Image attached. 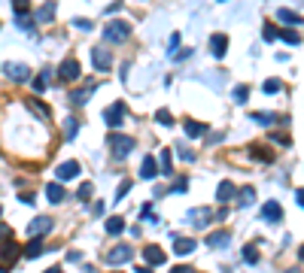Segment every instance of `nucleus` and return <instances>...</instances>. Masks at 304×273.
Returning <instances> with one entry per match:
<instances>
[{
  "instance_id": "obj_6",
  "label": "nucleus",
  "mask_w": 304,
  "mask_h": 273,
  "mask_svg": "<svg viewBox=\"0 0 304 273\" xmlns=\"http://www.w3.org/2000/svg\"><path fill=\"white\" fill-rule=\"evenodd\" d=\"M186 219H189V225H195V228H207L213 215H210V210H204V207H195V210H189Z\"/></svg>"
},
{
  "instance_id": "obj_41",
  "label": "nucleus",
  "mask_w": 304,
  "mask_h": 273,
  "mask_svg": "<svg viewBox=\"0 0 304 273\" xmlns=\"http://www.w3.org/2000/svg\"><path fill=\"white\" fill-rule=\"evenodd\" d=\"M33 91H37V94H43V91H46V82H43V79H33Z\"/></svg>"
},
{
  "instance_id": "obj_33",
  "label": "nucleus",
  "mask_w": 304,
  "mask_h": 273,
  "mask_svg": "<svg viewBox=\"0 0 304 273\" xmlns=\"http://www.w3.org/2000/svg\"><path fill=\"white\" fill-rule=\"evenodd\" d=\"M13 9L16 15H28V0H13Z\"/></svg>"
},
{
  "instance_id": "obj_34",
  "label": "nucleus",
  "mask_w": 304,
  "mask_h": 273,
  "mask_svg": "<svg viewBox=\"0 0 304 273\" xmlns=\"http://www.w3.org/2000/svg\"><path fill=\"white\" fill-rule=\"evenodd\" d=\"M262 33H265V40H268V43H271V40H277V37H280V30H277L274 25H265V30H262Z\"/></svg>"
},
{
  "instance_id": "obj_1",
  "label": "nucleus",
  "mask_w": 304,
  "mask_h": 273,
  "mask_svg": "<svg viewBox=\"0 0 304 273\" xmlns=\"http://www.w3.org/2000/svg\"><path fill=\"white\" fill-rule=\"evenodd\" d=\"M134 149V136H125V134H112L110 136V152L116 161H125V155Z\"/></svg>"
},
{
  "instance_id": "obj_3",
  "label": "nucleus",
  "mask_w": 304,
  "mask_h": 273,
  "mask_svg": "<svg viewBox=\"0 0 304 273\" xmlns=\"http://www.w3.org/2000/svg\"><path fill=\"white\" fill-rule=\"evenodd\" d=\"M92 61H95L97 70H110V67H112V55H110L107 46H95V49H92Z\"/></svg>"
},
{
  "instance_id": "obj_47",
  "label": "nucleus",
  "mask_w": 304,
  "mask_h": 273,
  "mask_svg": "<svg viewBox=\"0 0 304 273\" xmlns=\"http://www.w3.org/2000/svg\"><path fill=\"white\" fill-rule=\"evenodd\" d=\"M46 273H61V267H52V270H46Z\"/></svg>"
},
{
  "instance_id": "obj_9",
  "label": "nucleus",
  "mask_w": 304,
  "mask_h": 273,
  "mask_svg": "<svg viewBox=\"0 0 304 273\" xmlns=\"http://www.w3.org/2000/svg\"><path fill=\"white\" fill-rule=\"evenodd\" d=\"M52 219H49V215H37V219H33L31 222V228H28V231H31V237H43V234H46V231H52Z\"/></svg>"
},
{
  "instance_id": "obj_11",
  "label": "nucleus",
  "mask_w": 304,
  "mask_h": 273,
  "mask_svg": "<svg viewBox=\"0 0 304 273\" xmlns=\"http://www.w3.org/2000/svg\"><path fill=\"white\" fill-rule=\"evenodd\" d=\"M73 176H80V161H64V164H58V179L61 182L73 179Z\"/></svg>"
},
{
  "instance_id": "obj_24",
  "label": "nucleus",
  "mask_w": 304,
  "mask_h": 273,
  "mask_svg": "<svg viewBox=\"0 0 304 273\" xmlns=\"http://www.w3.org/2000/svg\"><path fill=\"white\" fill-rule=\"evenodd\" d=\"M253 200H256V188L253 185H243V191H240V207H250Z\"/></svg>"
},
{
  "instance_id": "obj_48",
  "label": "nucleus",
  "mask_w": 304,
  "mask_h": 273,
  "mask_svg": "<svg viewBox=\"0 0 304 273\" xmlns=\"http://www.w3.org/2000/svg\"><path fill=\"white\" fill-rule=\"evenodd\" d=\"M298 255H301V261H304V246H301V249H298Z\"/></svg>"
},
{
  "instance_id": "obj_40",
  "label": "nucleus",
  "mask_w": 304,
  "mask_h": 273,
  "mask_svg": "<svg viewBox=\"0 0 304 273\" xmlns=\"http://www.w3.org/2000/svg\"><path fill=\"white\" fill-rule=\"evenodd\" d=\"M176 152H179V158H186V161H192V158H195V155H192V152H189V149H183V143H179V146H176Z\"/></svg>"
},
{
  "instance_id": "obj_35",
  "label": "nucleus",
  "mask_w": 304,
  "mask_h": 273,
  "mask_svg": "<svg viewBox=\"0 0 304 273\" xmlns=\"http://www.w3.org/2000/svg\"><path fill=\"white\" fill-rule=\"evenodd\" d=\"M161 173H171V152H161Z\"/></svg>"
},
{
  "instance_id": "obj_39",
  "label": "nucleus",
  "mask_w": 304,
  "mask_h": 273,
  "mask_svg": "<svg viewBox=\"0 0 304 273\" xmlns=\"http://www.w3.org/2000/svg\"><path fill=\"white\" fill-rule=\"evenodd\" d=\"M88 197H92V185H88V182H85V185L80 188V200H88Z\"/></svg>"
},
{
  "instance_id": "obj_45",
  "label": "nucleus",
  "mask_w": 304,
  "mask_h": 273,
  "mask_svg": "<svg viewBox=\"0 0 304 273\" xmlns=\"http://www.w3.org/2000/svg\"><path fill=\"white\" fill-rule=\"evenodd\" d=\"M171 273H195V270H192V267H174Z\"/></svg>"
},
{
  "instance_id": "obj_32",
  "label": "nucleus",
  "mask_w": 304,
  "mask_h": 273,
  "mask_svg": "<svg viewBox=\"0 0 304 273\" xmlns=\"http://www.w3.org/2000/svg\"><path fill=\"white\" fill-rule=\"evenodd\" d=\"M280 88H283V82H280V79H268V82H265V91H268V94H277Z\"/></svg>"
},
{
  "instance_id": "obj_25",
  "label": "nucleus",
  "mask_w": 304,
  "mask_h": 273,
  "mask_svg": "<svg viewBox=\"0 0 304 273\" xmlns=\"http://www.w3.org/2000/svg\"><path fill=\"white\" fill-rule=\"evenodd\" d=\"M243 261H246V264H256V261H258V249H256L253 243L243 246Z\"/></svg>"
},
{
  "instance_id": "obj_27",
  "label": "nucleus",
  "mask_w": 304,
  "mask_h": 273,
  "mask_svg": "<svg viewBox=\"0 0 304 273\" xmlns=\"http://www.w3.org/2000/svg\"><path fill=\"white\" fill-rule=\"evenodd\" d=\"M76 128H80V121H76L73 116L64 121V136H67V140H73V136H76Z\"/></svg>"
},
{
  "instance_id": "obj_30",
  "label": "nucleus",
  "mask_w": 304,
  "mask_h": 273,
  "mask_svg": "<svg viewBox=\"0 0 304 273\" xmlns=\"http://www.w3.org/2000/svg\"><path fill=\"white\" fill-rule=\"evenodd\" d=\"M28 106H31L33 112H40L43 119H49V106H46V104H37V100H28Z\"/></svg>"
},
{
  "instance_id": "obj_4",
  "label": "nucleus",
  "mask_w": 304,
  "mask_h": 273,
  "mask_svg": "<svg viewBox=\"0 0 304 273\" xmlns=\"http://www.w3.org/2000/svg\"><path fill=\"white\" fill-rule=\"evenodd\" d=\"M104 119H107V124L110 128H119L122 121H125V104H112V106H107V112H104Z\"/></svg>"
},
{
  "instance_id": "obj_2",
  "label": "nucleus",
  "mask_w": 304,
  "mask_h": 273,
  "mask_svg": "<svg viewBox=\"0 0 304 273\" xmlns=\"http://www.w3.org/2000/svg\"><path fill=\"white\" fill-rule=\"evenodd\" d=\"M104 37L110 43H125L131 37V25H128V21H110V25L104 28Z\"/></svg>"
},
{
  "instance_id": "obj_37",
  "label": "nucleus",
  "mask_w": 304,
  "mask_h": 273,
  "mask_svg": "<svg viewBox=\"0 0 304 273\" xmlns=\"http://www.w3.org/2000/svg\"><path fill=\"white\" fill-rule=\"evenodd\" d=\"M246 97H250V91H246L243 85H240L238 91H234V100H238V104H243V100H246Z\"/></svg>"
},
{
  "instance_id": "obj_5",
  "label": "nucleus",
  "mask_w": 304,
  "mask_h": 273,
  "mask_svg": "<svg viewBox=\"0 0 304 273\" xmlns=\"http://www.w3.org/2000/svg\"><path fill=\"white\" fill-rule=\"evenodd\" d=\"M58 79H61V82H73V79H80V64H76L73 58H67L58 67Z\"/></svg>"
},
{
  "instance_id": "obj_12",
  "label": "nucleus",
  "mask_w": 304,
  "mask_h": 273,
  "mask_svg": "<svg viewBox=\"0 0 304 273\" xmlns=\"http://www.w3.org/2000/svg\"><path fill=\"white\" fill-rule=\"evenodd\" d=\"M262 215H265L268 222H280V219H283V207H280L277 200H268L265 207H262Z\"/></svg>"
},
{
  "instance_id": "obj_29",
  "label": "nucleus",
  "mask_w": 304,
  "mask_h": 273,
  "mask_svg": "<svg viewBox=\"0 0 304 273\" xmlns=\"http://www.w3.org/2000/svg\"><path fill=\"white\" fill-rule=\"evenodd\" d=\"M52 13H55V3H52V0H49V3H43V9H40V21H52Z\"/></svg>"
},
{
  "instance_id": "obj_18",
  "label": "nucleus",
  "mask_w": 304,
  "mask_h": 273,
  "mask_svg": "<svg viewBox=\"0 0 304 273\" xmlns=\"http://www.w3.org/2000/svg\"><path fill=\"white\" fill-rule=\"evenodd\" d=\"M192 249H195V240H189V237H176L174 240V252L176 255H189Z\"/></svg>"
},
{
  "instance_id": "obj_21",
  "label": "nucleus",
  "mask_w": 304,
  "mask_h": 273,
  "mask_svg": "<svg viewBox=\"0 0 304 273\" xmlns=\"http://www.w3.org/2000/svg\"><path fill=\"white\" fill-rule=\"evenodd\" d=\"M46 197L52 200V203H61L67 195H64V185H58V182H55V185H46Z\"/></svg>"
},
{
  "instance_id": "obj_15",
  "label": "nucleus",
  "mask_w": 304,
  "mask_h": 273,
  "mask_svg": "<svg viewBox=\"0 0 304 273\" xmlns=\"http://www.w3.org/2000/svg\"><path fill=\"white\" fill-rule=\"evenodd\" d=\"M143 258H146V264H164V252L159 246H146L143 249Z\"/></svg>"
},
{
  "instance_id": "obj_46",
  "label": "nucleus",
  "mask_w": 304,
  "mask_h": 273,
  "mask_svg": "<svg viewBox=\"0 0 304 273\" xmlns=\"http://www.w3.org/2000/svg\"><path fill=\"white\" fill-rule=\"evenodd\" d=\"M295 197H298V203H301V207H304V191H298V195H295Z\"/></svg>"
},
{
  "instance_id": "obj_23",
  "label": "nucleus",
  "mask_w": 304,
  "mask_h": 273,
  "mask_svg": "<svg viewBox=\"0 0 304 273\" xmlns=\"http://www.w3.org/2000/svg\"><path fill=\"white\" fill-rule=\"evenodd\" d=\"M228 197H234V185H231V182H222V185L216 188V200H219V203H225Z\"/></svg>"
},
{
  "instance_id": "obj_44",
  "label": "nucleus",
  "mask_w": 304,
  "mask_h": 273,
  "mask_svg": "<svg viewBox=\"0 0 304 273\" xmlns=\"http://www.w3.org/2000/svg\"><path fill=\"white\" fill-rule=\"evenodd\" d=\"M18 200L21 203H37V197H33V195H18Z\"/></svg>"
},
{
  "instance_id": "obj_28",
  "label": "nucleus",
  "mask_w": 304,
  "mask_h": 273,
  "mask_svg": "<svg viewBox=\"0 0 304 273\" xmlns=\"http://www.w3.org/2000/svg\"><path fill=\"white\" fill-rule=\"evenodd\" d=\"M253 121H258V124H274L277 116H271V112H253Z\"/></svg>"
},
{
  "instance_id": "obj_38",
  "label": "nucleus",
  "mask_w": 304,
  "mask_h": 273,
  "mask_svg": "<svg viewBox=\"0 0 304 273\" xmlns=\"http://www.w3.org/2000/svg\"><path fill=\"white\" fill-rule=\"evenodd\" d=\"M271 143H280V146H289V136H286V134H271Z\"/></svg>"
},
{
  "instance_id": "obj_31",
  "label": "nucleus",
  "mask_w": 304,
  "mask_h": 273,
  "mask_svg": "<svg viewBox=\"0 0 304 273\" xmlns=\"http://www.w3.org/2000/svg\"><path fill=\"white\" fill-rule=\"evenodd\" d=\"M253 155H258L262 161L268 164V161H274V152H268V149H262V146H253Z\"/></svg>"
},
{
  "instance_id": "obj_26",
  "label": "nucleus",
  "mask_w": 304,
  "mask_h": 273,
  "mask_svg": "<svg viewBox=\"0 0 304 273\" xmlns=\"http://www.w3.org/2000/svg\"><path fill=\"white\" fill-rule=\"evenodd\" d=\"M280 40H283L286 46H298V43H301V37H298L292 28H289V30H280Z\"/></svg>"
},
{
  "instance_id": "obj_17",
  "label": "nucleus",
  "mask_w": 304,
  "mask_h": 273,
  "mask_svg": "<svg viewBox=\"0 0 304 273\" xmlns=\"http://www.w3.org/2000/svg\"><path fill=\"white\" fill-rule=\"evenodd\" d=\"M155 173H159V164H155V158H143V164H140V179H152Z\"/></svg>"
},
{
  "instance_id": "obj_36",
  "label": "nucleus",
  "mask_w": 304,
  "mask_h": 273,
  "mask_svg": "<svg viewBox=\"0 0 304 273\" xmlns=\"http://www.w3.org/2000/svg\"><path fill=\"white\" fill-rule=\"evenodd\" d=\"M155 119H159L161 124H174V119L167 116V109H159V112H155Z\"/></svg>"
},
{
  "instance_id": "obj_19",
  "label": "nucleus",
  "mask_w": 304,
  "mask_h": 273,
  "mask_svg": "<svg viewBox=\"0 0 304 273\" xmlns=\"http://www.w3.org/2000/svg\"><path fill=\"white\" fill-rule=\"evenodd\" d=\"M122 231H125V219H119V215L107 219V234H110V237H119Z\"/></svg>"
},
{
  "instance_id": "obj_16",
  "label": "nucleus",
  "mask_w": 304,
  "mask_h": 273,
  "mask_svg": "<svg viewBox=\"0 0 304 273\" xmlns=\"http://www.w3.org/2000/svg\"><path fill=\"white\" fill-rule=\"evenodd\" d=\"M277 21H280V25L295 28V25H301V15H298V13H292V9H280V13H277Z\"/></svg>"
},
{
  "instance_id": "obj_20",
  "label": "nucleus",
  "mask_w": 304,
  "mask_h": 273,
  "mask_svg": "<svg viewBox=\"0 0 304 273\" xmlns=\"http://www.w3.org/2000/svg\"><path fill=\"white\" fill-rule=\"evenodd\" d=\"M95 94V82H85V88H80V91H73V104H85L88 97Z\"/></svg>"
},
{
  "instance_id": "obj_22",
  "label": "nucleus",
  "mask_w": 304,
  "mask_h": 273,
  "mask_svg": "<svg viewBox=\"0 0 304 273\" xmlns=\"http://www.w3.org/2000/svg\"><path fill=\"white\" fill-rule=\"evenodd\" d=\"M43 252V243H40V237H31V243L25 246V258H37Z\"/></svg>"
},
{
  "instance_id": "obj_8",
  "label": "nucleus",
  "mask_w": 304,
  "mask_h": 273,
  "mask_svg": "<svg viewBox=\"0 0 304 273\" xmlns=\"http://www.w3.org/2000/svg\"><path fill=\"white\" fill-rule=\"evenodd\" d=\"M210 52H213V58H225V52H228V37H225V33H213L210 37Z\"/></svg>"
},
{
  "instance_id": "obj_13",
  "label": "nucleus",
  "mask_w": 304,
  "mask_h": 273,
  "mask_svg": "<svg viewBox=\"0 0 304 273\" xmlns=\"http://www.w3.org/2000/svg\"><path fill=\"white\" fill-rule=\"evenodd\" d=\"M228 243H231V234H228V231H216V234L207 237V246H210V249H225Z\"/></svg>"
},
{
  "instance_id": "obj_14",
  "label": "nucleus",
  "mask_w": 304,
  "mask_h": 273,
  "mask_svg": "<svg viewBox=\"0 0 304 273\" xmlns=\"http://www.w3.org/2000/svg\"><path fill=\"white\" fill-rule=\"evenodd\" d=\"M183 128H186V134L192 136V140H195V136H204V134H207V124H201V121H195V119H186Z\"/></svg>"
},
{
  "instance_id": "obj_42",
  "label": "nucleus",
  "mask_w": 304,
  "mask_h": 273,
  "mask_svg": "<svg viewBox=\"0 0 304 273\" xmlns=\"http://www.w3.org/2000/svg\"><path fill=\"white\" fill-rule=\"evenodd\" d=\"M73 25H76V28H82V30H92V21H85V18H76Z\"/></svg>"
},
{
  "instance_id": "obj_7",
  "label": "nucleus",
  "mask_w": 304,
  "mask_h": 273,
  "mask_svg": "<svg viewBox=\"0 0 304 273\" xmlns=\"http://www.w3.org/2000/svg\"><path fill=\"white\" fill-rule=\"evenodd\" d=\"M131 255H134V249L122 243V246H116V249H110V255H107V264H125V261H128Z\"/></svg>"
},
{
  "instance_id": "obj_10",
  "label": "nucleus",
  "mask_w": 304,
  "mask_h": 273,
  "mask_svg": "<svg viewBox=\"0 0 304 273\" xmlns=\"http://www.w3.org/2000/svg\"><path fill=\"white\" fill-rule=\"evenodd\" d=\"M3 73L13 79V82H25V79L31 76V70H28V67H21V64H6V67H3Z\"/></svg>"
},
{
  "instance_id": "obj_43",
  "label": "nucleus",
  "mask_w": 304,
  "mask_h": 273,
  "mask_svg": "<svg viewBox=\"0 0 304 273\" xmlns=\"http://www.w3.org/2000/svg\"><path fill=\"white\" fill-rule=\"evenodd\" d=\"M128 188H131V182H122V185H119V197H125V195H128Z\"/></svg>"
}]
</instances>
